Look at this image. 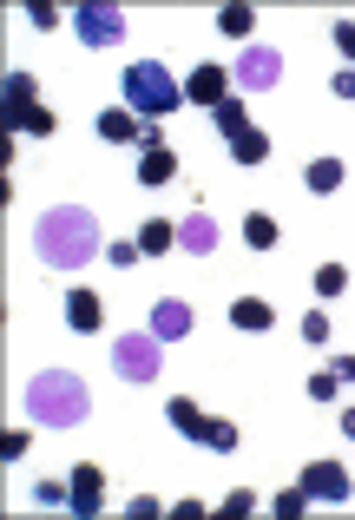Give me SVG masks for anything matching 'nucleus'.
I'll list each match as a JSON object with an SVG mask.
<instances>
[{
	"label": "nucleus",
	"instance_id": "obj_34",
	"mask_svg": "<svg viewBox=\"0 0 355 520\" xmlns=\"http://www.w3.org/2000/svg\"><path fill=\"white\" fill-rule=\"evenodd\" d=\"M27 20H33V27H40V33H47V27H60V14H53L47 0H27Z\"/></svg>",
	"mask_w": 355,
	"mask_h": 520
},
{
	"label": "nucleus",
	"instance_id": "obj_4",
	"mask_svg": "<svg viewBox=\"0 0 355 520\" xmlns=\"http://www.w3.org/2000/svg\"><path fill=\"white\" fill-rule=\"evenodd\" d=\"M112 369H119L125 382H158L165 376V343H158L152 330H132L112 343Z\"/></svg>",
	"mask_w": 355,
	"mask_h": 520
},
{
	"label": "nucleus",
	"instance_id": "obj_31",
	"mask_svg": "<svg viewBox=\"0 0 355 520\" xmlns=\"http://www.w3.org/2000/svg\"><path fill=\"white\" fill-rule=\"evenodd\" d=\"M27 455V428H7V435H0V461H20Z\"/></svg>",
	"mask_w": 355,
	"mask_h": 520
},
{
	"label": "nucleus",
	"instance_id": "obj_13",
	"mask_svg": "<svg viewBox=\"0 0 355 520\" xmlns=\"http://www.w3.org/2000/svg\"><path fill=\"white\" fill-rule=\"evenodd\" d=\"M99 323H106V303L93 297V290H66V330H79V336H93Z\"/></svg>",
	"mask_w": 355,
	"mask_h": 520
},
{
	"label": "nucleus",
	"instance_id": "obj_37",
	"mask_svg": "<svg viewBox=\"0 0 355 520\" xmlns=\"http://www.w3.org/2000/svg\"><path fill=\"white\" fill-rule=\"evenodd\" d=\"M329 369H336V376H342V389H355V356H336V363H329Z\"/></svg>",
	"mask_w": 355,
	"mask_h": 520
},
{
	"label": "nucleus",
	"instance_id": "obj_27",
	"mask_svg": "<svg viewBox=\"0 0 355 520\" xmlns=\"http://www.w3.org/2000/svg\"><path fill=\"white\" fill-rule=\"evenodd\" d=\"M342 290H349V270H342V264L316 270V297H342Z\"/></svg>",
	"mask_w": 355,
	"mask_h": 520
},
{
	"label": "nucleus",
	"instance_id": "obj_6",
	"mask_svg": "<svg viewBox=\"0 0 355 520\" xmlns=\"http://www.w3.org/2000/svg\"><path fill=\"white\" fill-rule=\"evenodd\" d=\"M73 33L86 40V47H119L125 40V14L112 7V0H86V7L73 14Z\"/></svg>",
	"mask_w": 355,
	"mask_h": 520
},
{
	"label": "nucleus",
	"instance_id": "obj_2",
	"mask_svg": "<svg viewBox=\"0 0 355 520\" xmlns=\"http://www.w3.org/2000/svg\"><path fill=\"white\" fill-rule=\"evenodd\" d=\"M27 415L40 428H79L93 415V389L73 376V369H40L27 382Z\"/></svg>",
	"mask_w": 355,
	"mask_h": 520
},
{
	"label": "nucleus",
	"instance_id": "obj_28",
	"mask_svg": "<svg viewBox=\"0 0 355 520\" xmlns=\"http://www.w3.org/2000/svg\"><path fill=\"white\" fill-rule=\"evenodd\" d=\"M336 395H342L336 369H316V376H309V402H336Z\"/></svg>",
	"mask_w": 355,
	"mask_h": 520
},
{
	"label": "nucleus",
	"instance_id": "obj_1",
	"mask_svg": "<svg viewBox=\"0 0 355 520\" xmlns=\"http://www.w3.org/2000/svg\"><path fill=\"white\" fill-rule=\"evenodd\" d=\"M33 251H40V264H53V270H79V264H93V257H106V231H99V218L86 205H60V211L40 218Z\"/></svg>",
	"mask_w": 355,
	"mask_h": 520
},
{
	"label": "nucleus",
	"instance_id": "obj_19",
	"mask_svg": "<svg viewBox=\"0 0 355 520\" xmlns=\"http://www.w3.org/2000/svg\"><path fill=\"white\" fill-rule=\"evenodd\" d=\"M231 158L244 165V172H250V165H263V158H270V132H257V126L237 132V139H231Z\"/></svg>",
	"mask_w": 355,
	"mask_h": 520
},
{
	"label": "nucleus",
	"instance_id": "obj_24",
	"mask_svg": "<svg viewBox=\"0 0 355 520\" xmlns=\"http://www.w3.org/2000/svg\"><path fill=\"white\" fill-rule=\"evenodd\" d=\"M303 507H309V488L296 481V488H283L277 501H270V514H277V520H303Z\"/></svg>",
	"mask_w": 355,
	"mask_h": 520
},
{
	"label": "nucleus",
	"instance_id": "obj_7",
	"mask_svg": "<svg viewBox=\"0 0 355 520\" xmlns=\"http://www.w3.org/2000/svg\"><path fill=\"white\" fill-rule=\"evenodd\" d=\"M66 488H73V507H66V514L93 520L99 507H106V474H99L93 461H79V468H73V481H66Z\"/></svg>",
	"mask_w": 355,
	"mask_h": 520
},
{
	"label": "nucleus",
	"instance_id": "obj_32",
	"mask_svg": "<svg viewBox=\"0 0 355 520\" xmlns=\"http://www.w3.org/2000/svg\"><path fill=\"white\" fill-rule=\"evenodd\" d=\"M303 343H329V316H323V310L303 316Z\"/></svg>",
	"mask_w": 355,
	"mask_h": 520
},
{
	"label": "nucleus",
	"instance_id": "obj_26",
	"mask_svg": "<svg viewBox=\"0 0 355 520\" xmlns=\"http://www.w3.org/2000/svg\"><path fill=\"white\" fill-rule=\"evenodd\" d=\"M244 514H257V494H250V488H237V494L217 501V520H244Z\"/></svg>",
	"mask_w": 355,
	"mask_h": 520
},
{
	"label": "nucleus",
	"instance_id": "obj_21",
	"mask_svg": "<svg viewBox=\"0 0 355 520\" xmlns=\"http://www.w3.org/2000/svg\"><path fill=\"white\" fill-rule=\"evenodd\" d=\"M7 119H14V132H33V139H47V132H53V112L47 106H14Z\"/></svg>",
	"mask_w": 355,
	"mask_h": 520
},
{
	"label": "nucleus",
	"instance_id": "obj_16",
	"mask_svg": "<svg viewBox=\"0 0 355 520\" xmlns=\"http://www.w3.org/2000/svg\"><path fill=\"white\" fill-rule=\"evenodd\" d=\"M342 178H349V172H342V158H309V172H303V185H309V191H316V198H329V191H336V185H342Z\"/></svg>",
	"mask_w": 355,
	"mask_h": 520
},
{
	"label": "nucleus",
	"instance_id": "obj_18",
	"mask_svg": "<svg viewBox=\"0 0 355 520\" xmlns=\"http://www.w3.org/2000/svg\"><path fill=\"white\" fill-rule=\"evenodd\" d=\"M171 244H178V224H165V218H145L139 224V251L145 257H165Z\"/></svg>",
	"mask_w": 355,
	"mask_h": 520
},
{
	"label": "nucleus",
	"instance_id": "obj_29",
	"mask_svg": "<svg viewBox=\"0 0 355 520\" xmlns=\"http://www.w3.org/2000/svg\"><path fill=\"white\" fill-rule=\"evenodd\" d=\"M171 507H158L152 494H139V501H125V520H165Z\"/></svg>",
	"mask_w": 355,
	"mask_h": 520
},
{
	"label": "nucleus",
	"instance_id": "obj_35",
	"mask_svg": "<svg viewBox=\"0 0 355 520\" xmlns=\"http://www.w3.org/2000/svg\"><path fill=\"white\" fill-rule=\"evenodd\" d=\"M329 93H336V99H355V66H342V73L329 79Z\"/></svg>",
	"mask_w": 355,
	"mask_h": 520
},
{
	"label": "nucleus",
	"instance_id": "obj_5",
	"mask_svg": "<svg viewBox=\"0 0 355 520\" xmlns=\"http://www.w3.org/2000/svg\"><path fill=\"white\" fill-rule=\"evenodd\" d=\"M277 79H283V53L277 47H257V40H250V47L231 60V86L237 93H270Z\"/></svg>",
	"mask_w": 355,
	"mask_h": 520
},
{
	"label": "nucleus",
	"instance_id": "obj_38",
	"mask_svg": "<svg viewBox=\"0 0 355 520\" xmlns=\"http://www.w3.org/2000/svg\"><path fill=\"white\" fill-rule=\"evenodd\" d=\"M336 428H342V435H349V442H355V402H349V409L336 415Z\"/></svg>",
	"mask_w": 355,
	"mask_h": 520
},
{
	"label": "nucleus",
	"instance_id": "obj_23",
	"mask_svg": "<svg viewBox=\"0 0 355 520\" xmlns=\"http://www.w3.org/2000/svg\"><path fill=\"white\" fill-rule=\"evenodd\" d=\"M250 27H257V14H250L244 0H231V7H224V14H217V33H231V40H244Z\"/></svg>",
	"mask_w": 355,
	"mask_h": 520
},
{
	"label": "nucleus",
	"instance_id": "obj_36",
	"mask_svg": "<svg viewBox=\"0 0 355 520\" xmlns=\"http://www.w3.org/2000/svg\"><path fill=\"white\" fill-rule=\"evenodd\" d=\"M336 47L349 53V66H355V20H336Z\"/></svg>",
	"mask_w": 355,
	"mask_h": 520
},
{
	"label": "nucleus",
	"instance_id": "obj_14",
	"mask_svg": "<svg viewBox=\"0 0 355 520\" xmlns=\"http://www.w3.org/2000/svg\"><path fill=\"white\" fill-rule=\"evenodd\" d=\"M171 178H178L171 145H139V185H171Z\"/></svg>",
	"mask_w": 355,
	"mask_h": 520
},
{
	"label": "nucleus",
	"instance_id": "obj_8",
	"mask_svg": "<svg viewBox=\"0 0 355 520\" xmlns=\"http://www.w3.org/2000/svg\"><path fill=\"white\" fill-rule=\"evenodd\" d=\"M303 488H309V501H349V468L342 461H309Z\"/></svg>",
	"mask_w": 355,
	"mask_h": 520
},
{
	"label": "nucleus",
	"instance_id": "obj_9",
	"mask_svg": "<svg viewBox=\"0 0 355 520\" xmlns=\"http://www.w3.org/2000/svg\"><path fill=\"white\" fill-rule=\"evenodd\" d=\"M178 251L185 257H211L217 251V218L211 211H185V218H178Z\"/></svg>",
	"mask_w": 355,
	"mask_h": 520
},
{
	"label": "nucleus",
	"instance_id": "obj_15",
	"mask_svg": "<svg viewBox=\"0 0 355 520\" xmlns=\"http://www.w3.org/2000/svg\"><path fill=\"white\" fill-rule=\"evenodd\" d=\"M99 139L106 145H145V119L139 112H106L99 119Z\"/></svg>",
	"mask_w": 355,
	"mask_h": 520
},
{
	"label": "nucleus",
	"instance_id": "obj_20",
	"mask_svg": "<svg viewBox=\"0 0 355 520\" xmlns=\"http://www.w3.org/2000/svg\"><path fill=\"white\" fill-rule=\"evenodd\" d=\"M211 119H217V132H224V139H237V132H250V112H244V99H224V106H217L211 112Z\"/></svg>",
	"mask_w": 355,
	"mask_h": 520
},
{
	"label": "nucleus",
	"instance_id": "obj_22",
	"mask_svg": "<svg viewBox=\"0 0 355 520\" xmlns=\"http://www.w3.org/2000/svg\"><path fill=\"white\" fill-rule=\"evenodd\" d=\"M244 244H250V251H270V244H277V218L250 211V218H244Z\"/></svg>",
	"mask_w": 355,
	"mask_h": 520
},
{
	"label": "nucleus",
	"instance_id": "obj_11",
	"mask_svg": "<svg viewBox=\"0 0 355 520\" xmlns=\"http://www.w3.org/2000/svg\"><path fill=\"white\" fill-rule=\"evenodd\" d=\"M152 336H158V343L191 336V303H185V297H158V303H152Z\"/></svg>",
	"mask_w": 355,
	"mask_h": 520
},
{
	"label": "nucleus",
	"instance_id": "obj_33",
	"mask_svg": "<svg viewBox=\"0 0 355 520\" xmlns=\"http://www.w3.org/2000/svg\"><path fill=\"white\" fill-rule=\"evenodd\" d=\"M204 448H217V455H231V448H237V422H217V428H211V442H204Z\"/></svg>",
	"mask_w": 355,
	"mask_h": 520
},
{
	"label": "nucleus",
	"instance_id": "obj_30",
	"mask_svg": "<svg viewBox=\"0 0 355 520\" xmlns=\"http://www.w3.org/2000/svg\"><path fill=\"white\" fill-rule=\"evenodd\" d=\"M139 237H132V244H106V264H119V270H132V264H139Z\"/></svg>",
	"mask_w": 355,
	"mask_h": 520
},
{
	"label": "nucleus",
	"instance_id": "obj_10",
	"mask_svg": "<svg viewBox=\"0 0 355 520\" xmlns=\"http://www.w3.org/2000/svg\"><path fill=\"white\" fill-rule=\"evenodd\" d=\"M185 99H198V106H224L231 99V73L224 66H191V79H185Z\"/></svg>",
	"mask_w": 355,
	"mask_h": 520
},
{
	"label": "nucleus",
	"instance_id": "obj_25",
	"mask_svg": "<svg viewBox=\"0 0 355 520\" xmlns=\"http://www.w3.org/2000/svg\"><path fill=\"white\" fill-rule=\"evenodd\" d=\"M14 106H40V86H33L27 73H7V112Z\"/></svg>",
	"mask_w": 355,
	"mask_h": 520
},
{
	"label": "nucleus",
	"instance_id": "obj_17",
	"mask_svg": "<svg viewBox=\"0 0 355 520\" xmlns=\"http://www.w3.org/2000/svg\"><path fill=\"white\" fill-rule=\"evenodd\" d=\"M231 323H237V330H250V336H257V330H270L277 316H270V303H263V297H237V303H231Z\"/></svg>",
	"mask_w": 355,
	"mask_h": 520
},
{
	"label": "nucleus",
	"instance_id": "obj_3",
	"mask_svg": "<svg viewBox=\"0 0 355 520\" xmlns=\"http://www.w3.org/2000/svg\"><path fill=\"white\" fill-rule=\"evenodd\" d=\"M125 112H139L145 126H152V119H165V112H178L185 106V86H178V79L165 73V66L158 60H139V66H125Z\"/></svg>",
	"mask_w": 355,
	"mask_h": 520
},
{
	"label": "nucleus",
	"instance_id": "obj_12",
	"mask_svg": "<svg viewBox=\"0 0 355 520\" xmlns=\"http://www.w3.org/2000/svg\"><path fill=\"white\" fill-rule=\"evenodd\" d=\"M165 415H171V428H178L185 442H211V428H217V415H204L198 402H185V395H171Z\"/></svg>",
	"mask_w": 355,
	"mask_h": 520
}]
</instances>
